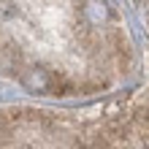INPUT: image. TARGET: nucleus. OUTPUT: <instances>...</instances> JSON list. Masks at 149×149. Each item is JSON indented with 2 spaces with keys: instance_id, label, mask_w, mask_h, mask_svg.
Here are the masks:
<instances>
[]
</instances>
